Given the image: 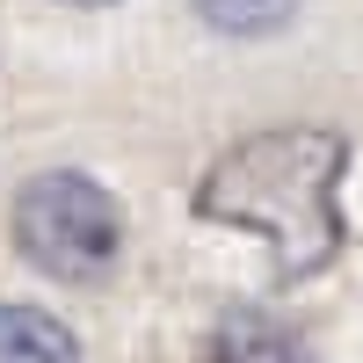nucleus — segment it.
I'll return each mask as SVG.
<instances>
[{"label":"nucleus","instance_id":"7ed1b4c3","mask_svg":"<svg viewBox=\"0 0 363 363\" xmlns=\"http://www.w3.org/2000/svg\"><path fill=\"white\" fill-rule=\"evenodd\" d=\"M203 363H306V342H298L277 313L240 306V313H225L218 327H211Z\"/></svg>","mask_w":363,"mask_h":363},{"label":"nucleus","instance_id":"423d86ee","mask_svg":"<svg viewBox=\"0 0 363 363\" xmlns=\"http://www.w3.org/2000/svg\"><path fill=\"white\" fill-rule=\"evenodd\" d=\"M73 8H102V0H73Z\"/></svg>","mask_w":363,"mask_h":363},{"label":"nucleus","instance_id":"20e7f679","mask_svg":"<svg viewBox=\"0 0 363 363\" xmlns=\"http://www.w3.org/2000/svg\"><path fill=\"white\" fill-rule=\"evenodd\" d=\"M0 363H80L73 335L37 306H0Z\"/></svg>","mask_w":363,"mask_h":363},{"label":"nucleus","instance_id":"f03ea898","mask_svg":"<svg viewBox=\"0 0 363 363\" xmlns=\"http://www.w3.org/2000/svg\"><path fill=\"white\" fill-rule=\"evenodd\" d=\"M15 255L29 269H44L58 284H95L124 247V211L102 182H87L73 167L29 174L15 189Z\"/></svg>","mask_w":363,"mask_h":363},{"label":"nucleus","instance_id":"39448f33","mask_svg":"<svg viewBox=\"0 0 363 363\" xmlns=\"http://www.w3.org/2000/svg\"><path fill=\"white\" fill-rule=\"evenodd\" d=\"M298 0H196V15L211 29H225V37H262V29H277L291 22Z\"/></svg>","mask_w":363,"mask_h":363},{"label":"nucleus","instance_id":"f257e3e1","mask_svg":"<svg viewBox=\"0 0 363 363\" xmlns=\"http://www.w3.org/2000/svg\"><path fill=\"white\" fill-rule=\"evenodd\" d=\"M342 167L349 145L320 124H284L240 138L196 182V218L255 233L277 277H320L342 255Z\"/></svg>","mask_w":363,"mask_h":363}]
</instances>
